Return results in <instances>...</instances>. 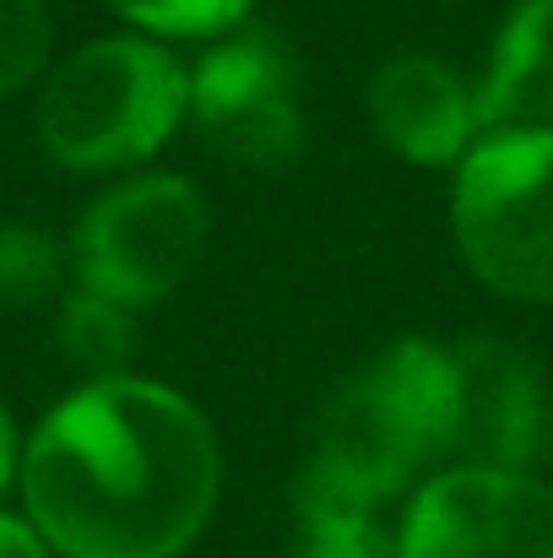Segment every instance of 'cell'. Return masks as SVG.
Listing matches in <instances>:
<instances>
[{"mask_svg":"<svg viewBox=\"0 0 553 558\" xmlns=\"http://www.w3.org/2000/svg\"><path fill=\"white\" fill-rule=\"evenodd\" d=\"M22 505L60 558H180L223 488L217 434L158 379L71 390L22 450Z\"/></svg>","mask_w":553,"mask_h":558,"instance_id":"1","label":"cell"},{"mask_svg":"<svg viewBox=\"0 0 553 558\" xmlns=\"http://www.w3.org/2000/svg\"><path fill=\"white\" fill-rule=\"evenodd\" d=\"M450 348L423 337L390 342L326 401L299 472V510L374 515L429 466L450 461Z\"/></svg>","mask_w":553,"mask_h":558,"instance_id":"2","label":"cell"},{"mask_svg":"<svg viewBox=\"0 0 553 558\" xmlns=\"http://www.w3.org/2000/svg\"><path fill=\"white\" fill-rule=\"evenodd\" d=\"M180 120H190V71L158 38H98L60 60L38 98V142L76 174L153 158Z\"/></svg>","mask_w":553,"mask_h":558,"instance_id":"3","label":"cell"},{"mask_svg":"<svg viewBox=\"0 0 553 558\" xmlns=\"http://www.w3.org/2000/svg\"><path fill=\"white\" fill-rule=\"evenodd\" d=\"M450 228L478 271L505 299H553V125L489 131L456 163Z\"/></svg>","mask_w":553,"mask_h":558,"instance_id":"4","label":"cell"},{"mask_svg":"<svg viewBox=\"0 0 553 558\" xmlns=\"http://www.w3.org/2000/svg\"><path fill=\"white\" fill-rule=\"evenodd\" d=\"M206 201L180 174H142L104 190L76 233H71V266L82 293H98L125 310H147L169 299L195 260L206 255Z\"/></svg>","mask_w":553,"mask_h":558,"instance_id":"5","label":"cell"},{"mask_svg":"<svg viewBox=\"0 0 553 558\" xmlns=\"http://www.w3.org/2000/svg\"><path fill=\"white\" fill-rule=\"evenodd\" d=\"M190 120L239 169H277L304 147L299 60L282 33L244 22L223 33L190 71Z\"/></svg>","mask_w":553,"mask_h":558,"instance_id":"6","label":"cell"},{"mask_svg":"<svg viewBox=\"0 0 553 558\" xmlns=\"http://www.w3.org/2000/svg\"><path fill=\"white\" fill-rule=\"evenodd\" d=\"M396 558H553V488L532 472L445 466L412 494Z\"/></svg>","mask_w":553,"mask_h":558,"instance_id":"7","label":"cell"},{"mask_svg":"<svg viewBox=\"0 0 553 558\" xmlns=\"http://www.w3.org/2000/svg\"><path fill=\"white\" fill-rule=\"evenodd\" d=\"M450 401H456V434H450V466H500V472H532V461L549 450V390L505 342H456L450 348Z\"/></svg>","mask_w":553,"mask_h":558,"instance_id":"8","label":"cell"},{"mask_svg":"<svg viewBox=\"0 0 553 558\" xmlns=\"http://www.w3.org/2000/svg\"><path fill=\"white\" fill-rule=\"evenodd\" d=\"M369 120L390 153L423 169L461 163L483 136L478 87H467L434 54H390L369 82Z\"/></svg>","mask_w":553,"mask_h":558,"instance_id":"9","label":"cell"},{"mask_svg":"<svg viewBox=\"0 0 553 558\" xmlns=\"http://www.w3.org/2000/svg\"><path fill=\"white\" fill-rule=\"evenodd\" d=\"M478 120L483 136L553 125V0H516L500 22L489 76L478 82Z\"/></svg>","mask_w":553,"mask_h":558,"instance_id":"10","label":"cell"},{"mask_svg":"<svg viewBox=\"0 0 553 558\" xmlns=\"http://www.w3.org/2000/svg\"><path fill=\"white\" fill-rule=\"evenodd\" d=\"M131 315H136V310L109 304V299L76 288V293L60 304V348H65V359L82 364L93 379L125 374L131 353H136V320H131Z\"/></svg>","mask_w":553,"mask_h":558,"instance_id":"11","label":"cell"},{"mask_svg":"<svg viewBox=\"0 0 553 558\" xmlns=\"http://www.w3.org/2000/svg\"><path fill=\"white\" fill-rule=\"evenodd\" d=\"M60 282V250L33 222H0V310H27Z\"/></svg>","mask_w":553,"mask_h":558,"instance_id":"12","label":"cell"},{"mask_svg":"<svg viewBox=\"0 0 553 558\" xmlns=\"http://www.w3.org/2000/svg\"><path fill=\"white\" fill-rule=\"evenodd\" d=\"M125 22L164 38H223L244 27L255 0H109Z\"/></svg>","mask_w":553,"mask_h":558,"instance_id":"13","label":"cell"},{"mask_svg":"<svg viewBox=\"0 0 553 558\" xmlns=\"http://www.w3.org/2000/svg\"><path fill=\"white\" fill-rule=\"evenodd\" d=\"M49 60L44 0H0V98L22 93Z\"/></svg>","mask_w":553,"mask_h":558,"instance_id":"14","label":"cell"},{"mask_svg":"<svg viewBox=\"0 0 553 558\" xmlns=\"http://www.w3.org/2000/svg\"><path fill=\"white\" fill-rule=\"evenodd\" d=\"M293 558H396V537H385V526L374 515L299 510Z\"/></svg>","mask_w":553,"mask_h":558,"instance_id":"15","label":"cell"},{"mask_svg":"<svg viewBox=\"0 0 553 558\" xmlns=\"http://www.w3.org/2000/svg\"><path fill=\"white\" fill-rule=\"evenodd\" d=\"M0 558H55V554H49V543L33 532L27 515H5V510H0Z\"/></svg>","mask_w":553,"mask_h":558,"instance_id":"16","label":"cell"},{"mask_svg":"<svg viewBox=\"0 0 553 558\" xmlns=\"http://www.w3.org/2000/svg\"><path fill=\"white\" fill-rule=\"evenodd\" d=\"M22 472V445H16V428H11V412L0 407V494L11 488V477Z\"/></svg>","mask_w":553,"mask_h":558,"instance_id":"17","label":"cell"}]
</instances>
